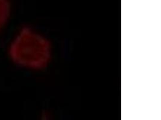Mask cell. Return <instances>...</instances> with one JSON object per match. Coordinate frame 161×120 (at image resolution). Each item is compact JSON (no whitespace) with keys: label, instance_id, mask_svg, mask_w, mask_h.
Wrapping results in <instances>:
<instances>
[{"label":"cell","instance_id":"1","mask_svg":"<svg viewBox=\"0 0 161 120\" xmlns=\"http://www.w3.org/2000/svg\"><path fill=\"white\" fill-rule=\"evenodd\" d=\"M8 53L10 60L19 66L40 68L47 61L48 49L43 38L31 29L23 28L11 42Z\"/></svg>","mask_w":161,"mask_h":120},{"label":"cell","instance_id":"2","mask_svg":"<svg viewBox=\"0 0 161 120\" xmlns=\"http://www.w3.org/2000/svg\"><path fill=\"white\" fill-rule=\"evenodd\" d=\"M12 12L10 0H0V31L8 21Z\"/></svg>","mask_w":161,"mask_h":120}]
</instances>
